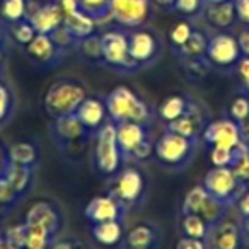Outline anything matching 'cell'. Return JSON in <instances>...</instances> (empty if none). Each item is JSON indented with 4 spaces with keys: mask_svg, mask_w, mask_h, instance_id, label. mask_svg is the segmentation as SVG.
Returning <instances> with one entry per match:
<instances>
[{
    "mask_svg": "<svg viewBox=\"0 0 249 249\" xmlns=\"http://www.w3.org/2000/svg\"><path fill=\"white\" fill-rule=\"evenodd\" d=\"M104 103H106L107 114H109V120L113 123L135 121V123L145 124L150 118L149 106L126 86L114 87L107 94Z\"/></svg>",
    "mask_w": 249,
    "mask_h": 249,
    "instance_id": "6da1fadb",
    "label": "cell"
},
{
    "mask_svg": "<svg viewBox=\"0 0 249 249\" xmlns=\"http://www.w3.org/2000/svg\"><path fill=\"white\" fill-rule=\"evenodd\" d=\"M198 143L200 140L186 139V137H181L167 130L154 143V156L162 166L171 167V169H181L191 162L198 150Z\"/></svg>",
    "mask_w": 249,
    "mask_h": 249,
    "instance_id": "7a4b0ae2",
    "label": "cell"
},
{
    "mask_svg": "<svg viewBox=\"0 0 249 249\" xmlns=\"http://www.w3.org/2000/svg\"><path fill=\"white\" fill-rule=\"evenodd\" d=\"M87 97L86 89L73 80H58L45 94V111L52 120L75 113L79 104Z\"/></svg>",
    "mask_w": 249,
    "mask_h": 249,
    "instance_id": "3957f363",
    "label": "cell"
},
{
    "mask_svg": "<svg viewBox=\"0 0 249 249\" xmlns=\"http://www.w3.org/2000/svg\"><path fill=\"white\" fill-rule=\"evenodd\" d=\"M96 167L103 176L113 178L118 174L120 166L123 162V154L118 145L116 139V124L107 121L103 128L96 133V150H94Z\"/></svg>",
    "mask_w": 249,
    "mask_h": 249,
    "instance_id": "277c9868",
    "label": "cell"
},
{
    "mask_svg": "<svg viewBox=\"0 0 249 249\" xmlns=\"http://www.w3.org/2000/svg\"><path fill=\"white\" fill-rule=\"evenodd\" d=\"M203 188L208 191V195L229 207L237 203L241 195L248 190L235 178L231 167H212L203 178Z\"/></svg>",
    "mask_w": 249,
    "mask_h": 249,
    "instance_id": "5b68a950",
    "label": "cell"
},
{
    "mask_svg": "<svg viewBox=\"0 0 249 249\" xmlns=\"http://www.w3.org/2000/svg\"><path fill=\"white\" fill-rule=\"evenodd\" d=\"M205 60L210 65L222 70L235 69L242 60V53L239 48L237 36L231 35L229 31H220L208 39Z\"/></svg>",
    "mask_w": 249,
    "mask_h": 249,
    "instance_id": "8992f818",
    "label": "cell"
},
{
    "mask_svg": "<svg viewBox=\"0 0 249 249\" xmlns=\"http://www.w3.org/2000/svg\"><path fill=\"white\" fill-rule=\"evenodd\" d=\"M101 46H103V62L111 69L123 70V72H133L139 70V65L133 62L128 50V35L123 31H107L101 36Z\"/></svg>",
    "mask_w": 249,
    "mask_h": 249,
    "instance_id": "52a82bcc",
    "label": "cell"
},
{
    "mask_svg": "<svg viewBox=\"0 0 249 249\" xmlns=\"http://www.w3.org/2000/svg\"><path fill=\"white\" fill-rule=\"evenodd\" d=\"M150 14V0H111V19L126 29H140Z\"/></svg>",
    "mask_w": 249,
    "mask_h": 249,
    "instance_id": "ba28073f",
    "label": "cell"
},
{
    "mask_svg": "<svg viewBox=\"0 0 249 249\" xmlns=\"http://www.w3.org/2000/svg\"><path fill=\"white\" fill-rule=\"evenodd\" d=\"M201 140L208 147H225V149H237L241 145V133L239 124L232 121L231 118H218L210 123H207Z\"/></svg>",
    "mask_w": 249,
    "mask_h": 249,
    "instance_id": "9c48e42d",
    "label": "cell"
},
{
    "mask_svg": "<svg viewBox=\"0 0 249 249\" xmlns=\"http://www.w3.org/2000/svg\"><path fill=\"white\" fill-rule=\"evenodd\" d=\"M128 50L139 69H143L157 60L160 53V43L159 38L149 29H135L132 35H128Z\"/></svg>",
    "mask_w": 249,
    "mask_h": 249,
    "instance_id": "30bf717a",
    "label": "cell"
},
{
    "mask_svg": "<svg viewBox=\"0 0 249 249\" xmlns=\"http://www.w3.org/2000/svg\"><path fill=\"white\" fill-rule=\"evenodd\" d=\"M26 53H28L29 60L33 63L45 69H52L63 62L67 50L60 48L50 35H36L35 39L26 46Z\"/></svg>",
    "mask_w": 249,
    "mask_h": 249,
    "instance_id": "8fae6325",
    "label": "cell"
},
{
    "mask_svg": "<svg viewBox=\"0 0 249 249\" xmlns=\"http://www.w3.org/2000/svg\"><path fill=\"white\" fill-rule=\"evenodd\" d=\"M205 241L208 249H246L248 246V239L242 234L241 225L225 218L210 227L208 237Z\"/></svg>",
    "mask_w": 249,
    "mask_h": 249,
    "instance_id": "7c38bea8",
    "label": "cell"
},
{
    "mask_svg": "<svg viewBox=\"0 0 249 249\" xmlns=\"http://www.w3.org/2000/svg\"><path fill=\"white\" fill-rule=\"evenodd\" d=\"M143 191H145V179H143L142 173L139 169L128 167L118 174L116 184H114L111 195L128 208L130 205L137 203L143 196Z\"/></svg>",
    "mask_w": 249,
    "mask_h": 249,
    "instance_id": "4fadbf2b",
    "label": "cell"
},
{
    "mask_svg": "<svg viewBox=\"0 0 249 249\" xmlns=\"http://www.w3.org/2000/svg\"><path fill=\"white\" fill-rule=\"evenodd\" d=\"M28 19L33 24V28L36 29V33L39 35H52L53 31H56L58 28L63 26V14L62 7L58 5L56 0H50L45 4L36 5L35 9H29Z\"/></svg>",
    "mask_w": 249,
    "mask_h": 249,
    "instance_id": "5bb4252c",
    "label": "cell"
},
{
    "mask_svg": "<svg viewBox=\"0 0 249 249\" xmlns=\"http://www.w3.org/2000/svg\"><path fill=\"white\" fill-rule=\"evenodd\" d=\"M86 218L90 224H99V222H109V220H124L126 215V207L120 200L107 195V196H96L86 205L84 210Z\"/></svg>",
    "mask_w": 249,
    "mask_h": 249,
    "instance_id": "9a60e30c",
    "label": "cell"
},
{
    "mask_svg": "<svg viewBox=\"0 0 249 249\" xmlns=\"http://www.w3.org/2000/svg\"><path fill=\"white\" fill-rule=\"evenodd\" d=\"M205 126H207V121L203 118V111L195 103H190V107L183 116L167 123L169 132L191 140H201V133H203Z\"/></svg>",
    "mask_w": 249,
    "mask_h": 249,
    "instance_id": "2e32d148",
    "label": "cell"
},
{
    "mask_svg": "<svg viewBox=\"0 0 249 249\" xmlns=\"http://www.w3.org/2000/svg\"><path fill=\"white\" fill-rule=\"evenodd\" d=\"M75 116L79 118V121L89 133H97L99 128H103L109 121L106 103L101 101L99 97H86L75 109Z\"/></svg>",
    "mask_w": 249,
    "mask_h": 249,
    "instance_id": "e0dca14e",
    "label": "cell"
},
{
    "mask_svg": "<svg viewBox=\"0 0 249 249\" xmlns=\"http://www.w3.org/2000/svg\"><path fill=\"white\" fill-rule=\"evenodd\" d=\"M26 224L38 225L55 237L62 227V217H60V212L53 207V203L36 201L29 207L28 213H26Z\"/></svg>",
    "mask_w": 249,
    "mask_h": 249,
    "instance_id": "ac0fdd59",
    "label": "cell"
},
{
    "mask_svg": "<svg viewBox=\"0 0 249 249\" xmlns=\"http://www.w3.org/2000/svg\"><path fill=\"white\" fill-rule=\"evenodd\" d=\"M116 124V139L118 145L123 154V159H130L133 150L150 139L149 132L145 130V124L135 123V121H123V123H114Z\"/></svg>",
    "mask_w": 249,
    "mask_h": 249,
    "instance_id": "d6986e66",
    "label": "cell"
},
{
    "mask_svg": "<svg viewBox=\"0 0 249 249\" xmlns=\"http://www.w3.org/2000/svg\"><path fill=\"white\" fill-rule=\"evenodd\" d=\"M203 19L210 28L220 31H229L237 24V12H235L234 0L220 2V4H207L203 9Z\"/></svg>",
    "mask_w": 249,
    "mask_h": 249,
    "instance_id": "ffe728a7",
    "label": "cell"
},
{
    "mask_svg": "<svg viewBox=\"0 0 249 249\" xmlns=\"http://www.w3.org/2000/svg\"><path fill=\"white\" fill-rule=\"evenodd\" d=\"M87 130L84 128V124L79 121L75 113L65 114L53 120V137L58 140V145H70L75 143L77 140L84 139L87 135Z\"/></svg>",
    "mask_w": 249,
    "mask_h": 249,
    "instance_id": "44dd1931",
    "label": "cell"
},
{
    "mask_svg": "<svg viewBox=\"0 0 249 249\" xmlns=\"http://www.w3.org/2000/svg\"><path fill=\"white\" fill-rule=\"evenodd\" d=\"M160 237L157 231L149 224H139L128 231L123 239L124 249H157Z\"/></svg>",
    "mask_w": 249,
    "mask_h": 249,
    "instance_id": "7402d4cb",
    "label": "cell"
},
{
    "mask_svg": "<svg viewBox=\"0 0 249 249\" xmlns=\"http://www.w3.org/2000/svg\"><path fill=\"white\" fill-rule=\"evenodd\" d=\"M90 234L99 244L113 248L123 242V222L120 220H109V222H99V224H92Z\"/></svg>",
    "mask_w": 249,
    "mask_h": 249,
    "instance_id": "603a6c76",
    "label": "cell"
},
{
    "mask_svg": "<svg viewBox=\"0 0 249 249\" xmlns=\"http://www.w3.org/2000/svg\"><path fill=\"white\" fill-rule=\"evenodd\" d=\"M63 28H65L77 41H82L84 38L94 35L96 21L90 19L87 14H84L82 11H77V12H73V14L65 16V19H63Z\"/></svg>",
    "mask_w": 249,
    "mask_h": 249,
    "instance_id": "cb8c5ba5",
    "label": "cell"
},
{
    "mask_svg": "<svg viewBox=\"0 0 249 249\" xmlns=\"http://www.w3.org/2000/svg\"><path fill=\"white\" fill-rule=\"evenodd\" d=\"M4 176L12 183L14 190L18 191L19 196H24L33 186V167L19 166V164H12L9 160L7 167L4 171Z\"/></svg>",
    "mask_w": 249,
    "mask_h": 249,
    "instance_id": "d4e9b609",
    "label": "cell"
},
{
    "mask_svg": "<svg viewBox=\"0 0 249 249\" xmlns=\"http://www.w3.org/2000/svg\"><path fill=\"white\" fill-rule=\"evenodd\" d=\"M208 36L205 35L200 29H195L193 35L190 36L184 46H181L179 50H176V53L181 56L183 60H200L205 58V53H207V46H208Z\"/></svg>",
    "mask_w": 249,
    "mask_h": 249,
    "instance_id": "484cf974",
    "label": "cell"
},
{
    "mask_svg": "<svg viewBox=\"0 0 249 249\" xmlns=\"http://www.w3.org/2000/svg\"><path fill=\"white\" fill-rule=\"evenodd\" d=\"M229 208H231L229 205L218 201L217 198H213L212 195H207V198L203 200V203H201L200 208H198L196 215L203 217L205 220H207V224L210 225V227H213V225H217L218 222L224 220Z\"/></svg>",
    "mask_w": 249,
    "mask_h": 249,
    "instance_id": "4316f807",
    "label": "cell"
},
{
    "mask_svg": "<svg viewBox=\"0 0 249 249\" xmlns=\"http://www.w3.org/2000/svg\"><path fill=\"white\" fill-rule=\"evenodd\" d=\"M188 107H190V101L184 96L174 94V96H169L162 101V104H160V107H159V116L162 118L167 124V123H171V121L183 116L188 111Z\"/></svg>",
    "mask_w": 249,
    "mask_h": 249,
    "instance_id": "83f0119b",
    "label": "cell"
},
{
    "mask_svg": "<svg viewBox=\"0 0 249 249\" xmlns=\"http://www.w3.org/2000/svg\"><path fill=\"white\" fill-rule=\"evenodd\" d=\"M9 160L19 166L33 167L38 162V149L31 142H18L9 149Z\"/></svg>",
    "mask_w": 249,
    "mask_h": 249,
    "instance_id": "f1b7e54d",
    "label": "cell"
},
{
    "mask_svg": "<svg viewBox=\"0 0 249 249\" xmlns=\"http://www.w3.org/2000/svg\"><path fill=\"white\" fill-rule=\"evenodd\" d=\"M181 229H183V234L186 237L201 239V241H205L208 237V232H210V225L207 224V220L196 213L183 215Z\"/></svg>",
    "mask_w": 249,
    "mask_h": 249,
    "instance_id": "f546056e",
    "label": "cell"
},
{
    "mask_svg": "<svg viewBox=\"0 0 249 249\" xmlns=\"http://www.w3.org/2000/svg\"><path fill=\"white\" fill-rule=\"evenodd\" d=\"M28 12V0H0V16L9 24L26 19Z\"/></svg>",
    "mask_w": 249,
    "mask_h": 249,
    "instance_id": "4dcf8cb0",
    "label": "cell"
},
{
    "mask_svg": "<svg viewBox=\"0 0 249 249\" xmlns=\"http://www.w3.org/2000/svg\"><path fill=\"white\" fill-rule=\"evenodd\" d=\"M79 11L96 22H103L111 18V0H79Z\"/></svg>",
    "mask_w": 249,
    "mask_h": 249,
    "instance_id": "1f68e13d",
    "label": "cell"
},
{
    "mask_svg": "<svg viewBox=\"0 0 249 249\" xmlns=\"http://www.w3.org/2000/svg\"><path fill=\"white\" fill-rule=\"evenodd\" d=\"M53 235L38 225L28 224V239L24 249H50L53 244Z\"/></svg>",
    "mask_w": 249,
    "mask_h": 249,
    "instance_id": "d6a6232c",
    "label": "cell"
},
{
    "mask_svg": "<svg viewBox=\"0 0 249 249\" xmlns=\"http://www.w3.org/2000/svg\"><path fill=\"white\" fill-rule=\"evenodd\" d=\"M231 169L234 171L235 178H237L246 188H249V149H246L242 143L237 147L235 159H234V162H232Z\"/></svg>",
    "mask_w": 249,
    "mask_h": 249,
    "instance_id": "836d02e7",
    "label": "cell"
},
{
    "mask_svg": "<svg viewBox=\"0 0 249 249\" xmlns=\"http://www.w3.org/2000/svg\"><path fill=\"white\" fill-rule=\"evenodd\" d=\"M195 28L190 21H179L176 24L171 26L169 33H167V38H169V43L173 46V50H179L181 46H184V43L190 39V36L193 35Z\"/></svg>",
    "mask_w": 249,
    "mask_h": 249,
    "instance_id": "e575fe53",
    "label": "cell"
},
{
    "mask_svg": "<svg viewBox=\"0 0 249 249\" xmlns=\"http://www.w3.org/2000/svg\"><path fill=\"white\" fill-rule=\"evenodd\" d=\"M227 116L237 124L244 123L249 118V96L239 94V96L232 97V101L229 103L227 107Z\"/></svg>",
    "mask_w": 249,
    "mask_h": 249,
    "instance_id": "d590c367",
    "label": "cell"
},
{
    "mask_svg": "<svg viewBox=\"0 0 249 249\" xmlns=\"http://www.w3.org/2000/svg\"><path fill=\"white\" fill-rule=\"evenodd\" d=\"M9 35L12 36L18 45H22V46H28L29 43L35 39V36L38 35L36 29L33 28V24L28 21V19H22L19 22H14L11 24V29H9Z\"/></svg>",
    "mask_w": 249,
    "mask_h": 249,
    "instance_id": "8d00e7d4",
    "label": "cell"
},
{
    "mask_svg": "<svg viewBox=\"0 0 249 249\" xmlns=\"http://www.w3.org/2000/svg\"><path fill=\"white\" fill-rule=\"evenodd\" d=\"M79 50L82 52L84 56L90 60H103V46H101V36H96V35H90L87 38H84L82 41H79Z\"/></svg>",
    "mask_w": 249,
    "mask_h": 249,
    "instance_id": "74e56055",
    "label": "cell"
},
{
    "mask_svg": "<svg viewBox=\"0 0 249 249\" xmlns=\"http://www.w3.org/2000/svg\"><path fill=\"white\" fill-rule=\"evenodd\" d=\"M237 149H225V147H212L210 162L213 167H231L235 159Z\"/></svg>",
    "mask_w": 249,
    "mask_h": 249,
    "instance_id": "f35d334b",
    "label": "cell"
},
{
    "mask_svg": "<svg viewBox=\"0 0 249 249\" xmlns=\"http://www.w3.org/2000/svg\"><path fill=\"white\" fill-rule=\"evenodd\" d=\"M205 5V0H176L174 11L184 18H196L203 12Z\"/></svg>",
    "mask_w": 249,
    "mask_h": 249,
    "instance_id": "ab89813d",
    "label": "cell"
},
{
    "mask_svg": "<svg viewBox=\"0 0 249 249\" xmlns=\"http://www.w3.org/2000/svg\"><path fill=\"white\" fill-rule=\"evenodd\" d=\"M4 239L9 242V244L16 246V248H26V239H28V224H18V225H12L5 231Z\"/></svg>",
    "mask_w": 249,
    "mask_h": 249,
    "instance_id": "60d3db41",
    "label": "cell"
},
{
    "mask_svg": "<svg viewBox=\"0 0 249 249\" xmlns=\"http://www.w3.org/2000/svg\"><path fill=\"white\" fill-rule=\"evenodd\" d=\"M19 200H21V196L14 190L12 183L2 174L0 176V207H14Z\"/></svg>",
    "mask_w": 249,
    "mask_h": 249,
    "instance_id": "b9f144b4",
    "label": "cell"
},
{
    "mask_svg": "<svg viewBox=\"0 0 249 249\" xmlns=\"http://www.w3.org/2000/svg\"><path fill=\"white\" fill-rule=\"evenodd\" d=\"M12 113V96L11 90L0 82V123L9 120Z\"/></svg>",
    "mask_w": 249,
    "mask_h": 249,
    "instance_id": "7bdbcfd3",
    "label": "cell"
},
{
    "mask_svg": "<svg viewBox=\"0 0 249 249\" xmlns=\"http://www.w3.org/2000/svg\"><path fill=\"white\" fill-rule=\"evenodd\" d=\"M53 38V41L56 43V45L60 46V48H63V50H67V48H70V46H75V45H79V41H77L75 38H73L72 35H70L69 31H67L65 28H58L56 31H53L52 35H50Z\"/></svg>",
    "mask_w": 249,
    "mask_h": 249,
    "instance_id": "ee69618b",
    "label": "cell"
},
{
    "mask_svg": "<svg viewBox=\"0 0 249 249\" xmlns=\"http://www.w3.org/2000/svg\"><path fill=\"white\" fill-rule=\"evenodd\" d=\"M152 154H154V143L150 142V139H147L145 142H142L135 150H133V154L130 156V159L143 162V160L150 159V156H152Z\"/></svg>",
    "mask_w": 249,
    "mask_h": 249,
    "instance_id": "f6af8a7d",
    "label": "cell"
},
{
    "mask_svg": "<svg viewBox=\"0 0 249 249\" xmlns=\"http://www.w3.org/2000/svg\"><path fill=\"white\" fill-rule=\"evenodd\" d=\"M235 70H237V75L242 82V87H244V94L249 96V58L242 56V60L237 63Z\"/></svg>",
    "mask_w": 249,
    "mask_h": 249,
    "instance_id": "bcb514c9",
    "label": "cell"
},
{
    "mask_svg": "<svg viewBox=\"0 0 249 249\" xmlns=\"http://www.w3.org/2000/svg\"><path fill=\"white\" fill-rule=\"evenodd\" d=\"M174 249H208V246H207V241L183 235V237H179V241L176 242V248Z\"/></svg>",
    "mask_w": 249,
    "mask_h": 249,
    "instance_id": "7dc6e473",
    "label": "cell"
},
{
    "mask_svg": "<svg viewBox=\"0 0 249 249\" xmlns=\"http://www.w3.org/2000/svg\"><path fill=\"white\" fill-rule=\"evenodd\" d=\"M237 21L242 26H249V0H234Z\"/></svg>",
    "mask_w": 249,
    "mask_h": 249,
    "instance_id": "c3c4849f",
    "label": "cell"
},
{
    "mask_svg": "<svg viewBox=\"0 0 249 249\" xmlns=\"http://www.w3.org/2000/svg\"><path fill=\"white\" fill-rule=\"evenodd\" d=\"M239 48L244 58H249V26H242V29L237 35Z\"/></svg>",
    "mask_w": 249,
    "mask_h": 249,
    "instance_id": "681fc988",
    "label": "cell"
},
{
    "mask_svg": "<svg viewBox=\"0 0 249 249\" xmlns=\"http://www.w3.org/2000/svg\"><path fill=\"white\" fill-rule=\"evenodd\" d=\"M237 210L241 213V217H249V188L241 195V198L237 200Z\"/></svg>",
    "mask_w": 249,
    "mask_h": 249,
    "instance_id": "f907efd6",
    "label": "cell"
},
{
    "mask_svg": "<svg viewBox=\"0 0 249 249\" xmlns=\"http://www.w3.org/2000/svg\"><path fill=\"white\" fill-rule=\"evenodd\" d=\"M56 2H58V5L62 7L65 16L73 14V12L79 11V0H56Z\"/></svg>",
    "mask_w": 249,
    "mask_h": 249,
    "instance_id": "816d5d0a",
    "label": "cell"
},
{
    "mask_svg": "<svg viewBox=\"0 0 249 249\" xmlns=\"http://www.w3.org/2000/svg\"><path fill=\"white\" fill-rule=\"evenodd\" d=\"M239 133H241V142L246 149H249V118L244 123L239 124Z\"/></svg>",
    "mask_w": 249,
    "mask_h": 249,
    "instance_id": "f5cc1de1",
    "label": "cell"
},
{
    "mask_svg": "<svg viewBox=\"0 0 249 249\" xmlns=\"http://www.w3.org/2000/svg\"><path fill=\"white\" fill-rule=\"evenodd\" d=\"M50 249H79V246L75 244L73 241H69V239H60V241H55L52 244Z\"/></svg>",
    "mask_w": 249,
    "mask_h": 249,
    "instance_id": "db71d44e",
    "label": "cell"
},
{
    "mask_svg": "<svg viewBox=\"0 0 249 249\" xmlns=\"http://www.w3.org/2000/svg\"><path fill=\"white\" fill-rule=\"evenodd\" d=\"M150 2L160 9H167V11H174V5H176V0H150Z\"/></svg>",
    "mask_w": 249,
    "mask_h": 249,
    "instance_id": "11a10c76",
    "label": "cell"
},
{
    "mask_svg": "<svg viewBox=\"0 0 249 249\" xmlns=\"http://www.w3.org/2000/svg\"><path fill=\"white\" fill-rule=\"evenodd\" d=\"M242 229V234L246 235V239L249 241V217H241V222H239Z\"/></svg>",
    "mask_w": 249,
    "mask_h": 249,
    "instance_id": "9f6ffc18",
    "label": "cell"
},
{
    "mask_svg": "<svg viewBox=\"0 0 249 249\" xmlns=\"http://www.w3.org/2000/svg\"><path fill=\"white\" fill-rule=\"evenodd\" d=\"M7 164H9V157L4 156V154H2V150H0V176L4 174L5 167H7Z\"/></svg>",
    "mask_w": 249,
    "mask_h": 249,
    "instance_id": "6f0895ef",
    "label": "cell"
},
{
    "mask_svg": "<svg viewBox=\"0 0 249 249\" xmlns=\"http://www.w3.org/2000/svg\"><path fill=\"white\" fill-rule=\"evenodd\" d=\"M7 35H9V31L5 29V26L0 22V46H4L5 39H7Z\"/></svg>",
    "mask_w": 249,
    "mask_h": 249,
    "instance_id": "680465c9",
    "label": "cell"
},
{
    "mask_svg": "<svg viewBox=\"0 0 249 249\" xmlns=\"http://www.w3.org/2000/svg\"><path fill=\"white\" fill-rule=\"evenodd\" d=\"M0 249H21V248H16V246L9 244L4 237H0Z\"/></svg>",
    "mask_w": 249,
    "mask_h": 249,
    "instance_id": "91938a15",
    "label": "cell"
},
{
    "mask_svg": "<svg viewBox=\"0 0 249 249\" xmlns=\"http://www.w3.org/2000/svg\"><path fill=\"white\" fill-rule=\"evenodd\" d=\"M220 2H227V0H205V4H220Z\"/></svg>",
    "mask_w": 249,
    "mask_h": 249,
    "instance_id": "94428289",
    "label": "cell"
},
{
    "mask_svg": "<svg viewBox=\"0 0 249 249\" xmlns=\"http://www.w3.org/2000/svg\"><path fill=\"white\" fill-rule=\"evenodd\" d=\"M2 60H4V46H0V65H2Z\"/></svg>",
    "mask_w": 249,
    "mask_h": 249,
    "instance_id": "6125c7cd",
    "label": "cell"
},
{
    "mask_svg": "<svg viewBox=\"0 0 249 249\" xmlns=\"http://www.w3.org/2000/svg\"><path fill=\"white\" fill-rule=\"evenodd\" d=\"M0 73H2V70H0Z\"/></svg>",
    "mask_w": 249,
    "mask_h": 249,
    "instance_id": "be15d7a7",
    "label": "cell"
}]
</instances>
